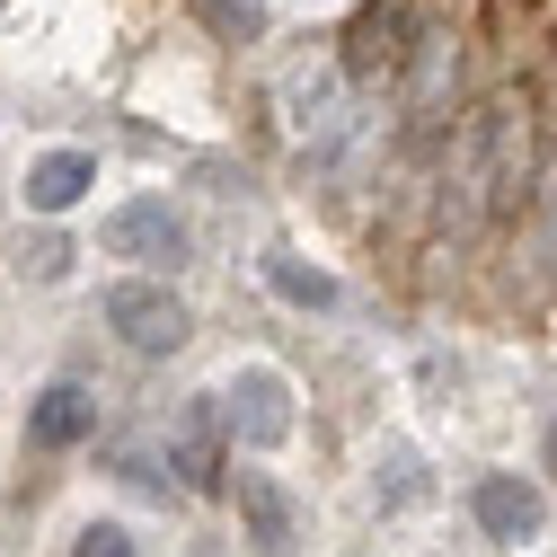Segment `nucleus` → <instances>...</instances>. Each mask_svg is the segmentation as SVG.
Masks as SVG:
<instances>
[{
	"instance_id": "f257e3e1",
	"label": "nucleus",
	"mask_w": 557,
	"mask_h": 557,
	"mask_svg": "<svg viewBox=\"0 0 557 557\" xmlns=\"http://www.w3.org/2000/svg\"><path fill=\"white\" fill-rule=\"evenodd\" d=\"M451 98H460V45L443 27H425L407 45V133H443Z\"/></svg>"
},
{
	"instance_id": "f03ea898",
	"label": "nucleus",
	"mask_w": 557,
	"mask_h": 557,
	"mask_svg": "<svg viewBox=\"0 0 557 557\" xmlns=\"http://www.w3.org/2000/svg\"><path fill=\"white\" fill-rule=\"evenodd\" d=\"M222 434L231 443H248V451H274V443H284L293 434V389L284 381H274V372H239L231 389H222Z\"/></svg>"
},
{
	"instance_id": "7ed1b4c3",
	"label": "nucleus",
	"mask_w": 557,
	"mask_h": 557,
	"mask_svg": "<svg viewBox=\"0 0 557 557\" xmlns=\"http://www.w3.org/2000/svg\"><path fill=\"white\" fill-rule=\"evenodd\" d=\"M98 248H107V257H133V265H177V257H186V222L169 213L160 195H133V203L107 213Z\"/></svg>"
},
{
	"instance_id": "20e7f679",
	"label": "nucleus",
	"mask_w": 557,
	"mask_h": 557,
	"mask_svg": "<svg viewBox=\"0 0 557 557\" xmlns=\"http://www.w3.org/2000/svg\"><path fill=\"white\" fill-rule=\"evenodd\" d=\"M469 513H478V531L496 540V548H531L540 531H548V496L531 478H513V469H496V478H478V496H469Z\"/></svg>"
},
{
	"instance_id": "39448f33",
	"label": "nucleus",
	"mask_w": 557,
	"mask_h": 557,
	"mask_svg": "<svg viewBox=\"0 0 557 557\" xmlns=\"http://www.w3.org/2000/svg\"><path fill=\"white\" fill-rule=\"evenodd\" d=\"M107 327L133 345V355H177V345H186V310L160 284H115L107 293Z\"/></svg>"
},
{
	"instance_id": "423d86ee",
	"label": "nucleus",
	"mask_w": 557,
	"mask_h": 557,
	"mask_svg": "<svg viewBox=\"0 0 557 557\" xmlns=\"http://www.w3.org/2000/svg\"><path fill=\"white\" fill-rule=\"evenodd\" d=\"M89 425H98V389L89 381H53L36 398V416H27V443L36 451H72V443H89Z\"/></svg>"
},
{
	"instance_id": "0eeeda50",
	"label": "nucleus",
	"mask_w": 557,
	"mask_h": 557,
	"mask_svg": "<svg viewBox=\"0 0 557 557\" xmlns=\"http://www.w3.org/2000/svg\"><path fill=\"white\" fill-rule=\"evenodd\" d=\"M398 36H407V18H398V0H372V10L355 18V36H345V62H336V72H345V89H355V81H381L389 62L407 53Z\"/></svg>"
},
{
	"instance_id": "6e6552de",
	"label": "nucleus",
	"mask_w": 557,
	"mask_h": 557,
	"mask_svg": "<svg viewBox=\"0 0 557 557\" xmlns=\"http://www.w3.org/2000/svg\"><path fill=\"white\" fill-rule=\"evenodd\" d=\"M213 425H222L213 407H186V416H177V434H169V469H177V486H195V496H213V486H222Z\"/></svg>"
},
{
	"instance_id": "1a4fd4ad",
	"label": "nucleus",
	"mask_w": 557,
	"mask_h": 557,
	"mask_svg": "<svg viewBox=\"0 0 557 557\" xmlns=\"http://www.w3.org/2000/svg\"><path fill=\"white\" fill-rule=\"evenodd\" d=\"M239 513H248V540L265 557H293V496L265 469H239Z\"/></svg>"
},
{
	"instance_id": "9d476101",
	"label": "nucleus",
	"mask_w": 557,
	"mask_h": 557,
	"mask_svg": "<svg viewBox=\"0 0 557 557\" xmlns=\"http://www.w3.org/2000/svg\"><path fill=\"white\" fill-rule=\"evenodd\" d=\"M89 186H98V160L89 151H53V160L27 169V203H36V213H72Z\"/></svg>"
},
{
	"instance_id": "9b49d317",
	"label": "nucleus",
	"mask_w": 557,
	"mask_h": 557,
	"mask_svg": "<svg viewBox=\"0 0 557 557\" xmlns=\"http://www.w3.org/2000/svg\"><path fill=\"white\" fill-rule=\"evenodd\" d=\"M336 98H345V72H293L284 81V107L301 133H336Z\"/></svg>"
},
{
	"instance_id": "f8f14e48",
	"label": "nucleus",
	"mask_w": 557,
	"mask_h": 557,
	"mask_svg": "<svg viewBox=\"0 0 557 557\" xmlns=\"http://www.w3.org/2000/svg\"><path fill=\"white\" fill-rule=\"evenodd\" d=\"M265 284H274V293H284L293 310H336V284H327V274H319V265H301L293 248H274V257H265Z\"/></svg>"
},
{
	"instance_id": "ddd939ff",
	"label": "nucleus",
	"mask_w": 557,
	"mask_h": 557,
	"mask_svg": "<svg viewBox=\"0 0 557 557\" xmlns=\"http://www.w3.org/2000/svg\"><path fill=\"white\" fill-rule=\"evenodd\" d=\"M522 213H531V239H540V257H548V274H557V169L531 186V203H522Z\"/></svg>"
},
{
	"instance_id": "4468645a",
	"label": "nucleus",
	"mask_w": 557,
	"mask_h": 557,
	"mask_svg": "<svg viewBox=\"0 0 557 557\" xmlns=\"http://www.w3.org/2000/svg\"><path fill=\"white\" fill-rule=\"evenodd\" d=\"M425 496V469H416V451L407 443H389V478H381V505H416Z\"/></svg>"
},
{
	"instance_id": "2eb2a0df",
	"label": "nucleus",
	"mask_w": 557,
	"mask_h": 557,
	"mask_svg": "<svg viewBox=\"0 0 557 557\" xmlns=\"http://www.w3.org/2000/svg\"><path fill=\"white\" fill-rule=\"evenodd\" d=\"M62 265H72V248H62V239H53V231H45V239H27V248H18V274H36V284H53V274H62Z\"/></svg>"
},
{
	"instance_id": "dca6fc26",
	"label": "nucleus",
	"mask_w": 557,
	"mask_h": 557,
	"mask_svg": "<svg viewBox=\"0 0 557 557\" xmlns=\"http://www.w3.org/2000/svg\"><path fill=\"white\" fill-rule=\"evenodd\" d=\"M72 557H133V531H124V522H89Z\"/></svg>"
},
{
	"instance_id": "f3484780",
	"label": "nucleus",
	"mask_w": 557,
	"mask_h": 557,
	"mask_svg": "<svg viewBox=\"0 0 557 557\" xmlns=\"http://www.w3.org/2000/svg\"><path fill=\"white\" fill-rule=\"evenodd\" d=\"M548 469H557V425H548Z\"/></svg>"
},
{
	"instance_id": "a211bd4d",
	"label": "nucleus",
	"mask_w": 557,
	"mask_h": 557,
	"mask_svg": "<svg viewBox=\"0 0 557 557\" xmlns=\"http://www.w3.org/2000/svg\"><path fill=\"white\" fill-rule=\"evenodd\" d=\"M195 557H213V548H195Z\"/></svg>"
}]
</instances>
